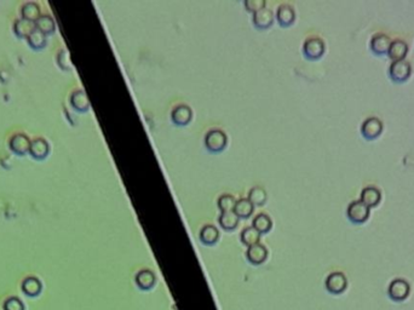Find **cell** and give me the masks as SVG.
I'll list each match as a JSON object with an SVG mask.
<instances>
[{"label": "cell", "mask_w": 414, "mask_h": 310, "mask_svg": "<svg viewBox=\"0 0 414 310\" xmlns=\"http://www.w3.org/2000/svg\"><path fill=\"white\" fill-rule=\"evenodd\" d=\"M228 143V137L225 132L220 129H212L206 133L205 146L211 152H220L225 148Z\"/></svg>", "instance_id": "obj_1"}, {"label": "cell", "mask_w": 414, "mask_h": 310, "mask_svg": "<svg viewBox=\"0 0 414 310\" xmlns=\"http://www.w3.org/2000/svg\"><path fill=\"white\" fill-rule=\"evenodd\" d=\"M369 206L365 204L361 199L353 200L348 206V216L351 221L361 223L368 218Z\"/></svg>", "instance_id": "obj_2"}, {"label": "cell", "mask_w": 414, "mask_h": 310, "mask_svg": "<svg viewBox=\"0 0 414 310\" xmlns=\"http://www.w3.org/2000/svg\"><path fill=\"white\" fill-rule=\"evenodd\" d=\"M303 51L309 58H319L325 51V43L320 36H309L303 45Z\"/></svg>", "instance_id": "obj_3"}, {"label": "cell", "mask_w": 414, "mask_h": 310, "mask_svg": "<svg viewBox=\"0 0 414 310\" xmlns=\"http://www.w3.org/2000/svg\"><path fill=\"white\" fill-rule=\"evenodd\" d=\"M346 286H348V280L342 272H333L327 276L326 287L330 293H335V295L342 293L345 291Z\"/></svg>", "instance_id": "obj_4"}, {"label": "cell", "mask_w": 414, "mask_h": 310, "mask_svg": "<svg viewBox=\"0 0 414 310\" xmlns=\"http://www.w3.org/2000/svg\"><path fill=\"white\" fill-rule=\"evenodd\" d=\"M409 284L403 279H395L389 286V295L394 301L402 302L409 295Z\"/></svg>", "instance_id": "obj_5"}, {"label": "cell", "mask_w": 414, "mask_h": 310, "mask_svg": "<svg viewBox=\"0 0 414 310\" xmlns=\"http://www.w3.org/2000/svg\"><path fill=\"white\" fill-rule=\"evenodd\" d=\"M389 73L395 80H405L410 74V63L405 58L392 61L390 65Z\"/></svg>", "instance_id": "obj_6"}, {"label": "cell", "mask_w": 414, "mask_h": 310, "mask_svg": "<svg viewBox=\"0 0 414 310\" xmlns=\"http://www.w3.org/2000/svg\"><path fill=\"white\" fill-rule=\"evenodd\" d=\"M193 116L192 108L187 105H178L176 106L175 108L172 109L171 113V118L172 121L175 122L176 125H181L184 126L188 124Z\"/></svg>", "instance_id": "obj_7"}, {"label": "cell", "mask_w": 414, "mask_h": 310, "mask_svg": "<svg viewBox=\"0 0 414 310\" xmlns=\"http://www.w3.org/2000/svg\"><path fill=\"white\" fill-rule=\"evenodd\" d=\"M247 259L252 263V264H262L263 262H265L266 257H268V250L264 245H262L260 242L256 245L249 246L246 252Z\"/></svg>", "instance_id": "obj_8"}, {"label": "cell", "mask_w": 414, "mask_h": 310, "mask_svg": "<svg viewBox=\"0 0 414 310\" xmlns=\"http://www.w3.org/2000/svg\"><path fill=\"white\" fill-rule=\"evenodd\" d=\"M382 129H383L382 120L377 118V116H368V118L363 121V124L361 126L362 133L368 138H373L376 137V136H378L380 131H382Z\"/></svg>", "instance_id": "obj_9"}, {"label": "cell", "mask_w": 414, "mask_h": 310, "mask_svg": "<svg viewBox=\"0 0 414 310\" xmlns=\"http://www.w3.org/2000/svg\"><path fill=\"white\" fill-rule=\"evenodd\" d=\"M273 22H274V12L272 9L266 8V6L253 13V23H255L256 27H258L260 29L268 28V27L273 25Z\"/></svg>", "instance_id": "obj_10"}, {"label": "cell", "mask_w": 414, "mask_h": 310, "mask_svg": "<svg viewBox=\"0 0 414 310\" xmlns=\"http://www.w3.org/2000/svg\"><path fill=\"white\" fill-rule=\"evenodd\" d=\"M276 19L280 25L287 27L292 25L296 19V11L289 4H281L276 10Z\"/></svg>", "instance_id": "obj_11"}, {"label": "cell", "mask_w": 414, "mask_h": 310, "mask_svg": "<svg viewBox=\"0 0 414 310\" xmlns=\"http://www.w3.org/2000/svg\"><path fill=\"white\" fill-rule=\"evenodd\" d=\"M390 43H391V40L385 33H376L370 39V48L377 53L388 52Z\"/></svg>", "instance_id": "obj_12"}, {"label": "cell", "mask_w": 414, "mask_h": 310, "mask_svg": "<svg viewBox=\"0 0 414 310\" xmlns=\"http://www.w3.org/2000/svg\"><path fill=\"white\" fill-rule=\"evenodd\" d=\"M136 284L142 290L152 288L155 284V274L149 269H143L136 274Z\"/></svg>", "instance_id": "obj_13"}, {"label": "cell", "mask_w": 414, "mask_h": 310, "mask_svg": "<svg viewBox=\"0 0 414 310\" xmlns=\"http://www.w3.org/2000/svg\"><path fill=\"white\" fill-rule=\"evenodd\" d=\"M407 49H408V46H407V43L405 40L395 39L390 43L388 53L390 57L394 58V61H396V59H402L405 57Z\"/></svg>", "instance_id": "obj_14"}, {"label": "cell", "mask_w": 414, "mask_h": 310, "mask_svg": "<svg viewBox=\"0 0 414 310\" xmlns=\"http://www.w3.org/2000/svg\"><path fill=\"white\" fill-rule=\"evenodd\" d=\"M219 238V231L213 224L203 225L200 231V240L206 245H213Z\"/></svg>", "instance_id": "obj_15"}, {"label": "cell", "mask_w": 414, "mask_h": 310, "mask_svg": "<svg viewBox=\"0 0 414 310\" xmlns=\"http://www.w3.org/2000/svg\"><path fill=\"white\" fill-rule=\"evenodd\" d=\"M253 209H255V205L250 201L249 198H241V199L236 200L233 211L236 213L238 217L246 218V217H250V216L252 215Z\"/></svg>", "instance_id": "obj_16"}, {"label": "cell", "mask_w": 414, "mask_h": 310, "mask_svg": "<svg viewBox=\"0 0 414 310\" xmlns=\"http://www.w3.org/2000/svg\"><path fill=\"white\" fill-rule=\"evenodd\" d=\"M361 200L368 206L376 205L380 200V191L376 185H366L361 192Z\"/></svg>", "instance_id": "obj_17"}, {"label": "cell", "mask_w": 414, "mask_h": 310, "mask_svg": "<svg viewBox=\"0 0 414 310\" xmlns=\"http://www.w3.org/2000/svg\"><path fill=\"white\" fill-rule=\"evenodd\" d=\"M219 224L225 231H233L239 224V217L234 211L222 212L219 216Z\"/></svg>", "instance_id": "obj_18"}, {"label": "cell", "mask_w": 414, "mask_h": 310, "mask_svg": "<svg viewBox=\"0 0 414 310\" xmlns=\"http://www.w3.org/2000/svg\"><path fill=\"white\" fill-rule=\"evenodd\" d=\"M10 144H11L13 152L18 153V154H23V153L29 151L31 142H29V139L25 135H15L12 137L11 142H10Z\"/></svg>", "instance_id": "obj_19"}, {"label": "cell", "mask_w": 414, "mask_h": 310, "mask_svg": "<svg viewBox=\"0 0 414 310\" xmlns=\"http://www.w3.org/2000/svg\"><path fill=\"white\" fill-rule=\"evenodd\" d=\"M249 200L253 205L262 206L266 201V191L262 185L252 187L251 191L249 192Z\"/></svg>", "instance_id": "obj_20"}, {"label": "cell", "mask_w": 414, "mask_h": 310, "mask_svg": "<svg viewBox=\"0 0 414 310\" xmlns=\"http://www.w3.org/2000/svg\"><path fill=\"white\" fill-rule=\"evenodd\" d=\"M253 226H255L260 234H262V233H268L273 226L272 218H270L266 213H259V215H257L255 219H253Z\"/></svg>", "instance_id": "obj_21"}, {"label": "cell", "mask_w": 414, "mask_h": 310, "mask_svg": "<svg viewBox=\"0 0 414 310\" xmlns=\"http://www.w3.org/2000/svg\"><path fill=\"white\" fill-rule=\"evenodd\" d=\"M260 240V233L257 231L255 226H247L241 233V241L247 246H252L258 244Z\"/></svg>", "instance_id": "obj_22"}, {"label": "cell", "mask_w": 414, "mask_h": 310, "mask_svg": "<svg viewBox=\"0 0 414 310\" xmlns=\"http://www.w3.org/2000/svg\"><path fill=\"white\" fill-rule=\"evenodd\" d=\"M22 290L26 295L31 296V297H34V296L39 295L40 291H42V284H40L38 279L28 278L23 281Z\"/></svg>", "instance_id": "obj_23"}, {"label": "cell", "mask_w": 414, "mask_h": 310, "mask_svg": "<svg viewBox=\"0 0 414 310\" xmlns=\"http://www.w3.org/2000/svg\"><path fill=\"white\" fill-rule=\"evenodd\" d=\"M35 29L34 22L22 18L15 23V32L19 36H28Z\"/></svg>", "instance_id": "obj_24"}, {"label": "cell", "mask_w": 414, "mask_h": 310, "mask_svg": "<svg viewBox=\"0 0 414 310\" xmlns=\"http://www.w3.org/2000/svg\"><path fill=\"white\" fill-rule=\"evenodd\" d=\"M29 151L35 158H44L46 153L49 152V146L43 138H36L31 143Z\"/></svg>", "instance_id": "obj_25"}, {"label": "cell", "mask_w": 414, "mask_h": 310, "mask_svg": "<svg viewBox=\"0 0 414 310\" xmlns=\"http://www.w3.org/2000/svg\"><path fill=\"white\" fill-rule=\"evenodd\" d=\"M72 105L74 106V108L79 109V111H86L89 108L90 103L89 99L86 97L85 92L82 90H78L73 93L72 96Z\"/></svg>", "instance_id": "obj_26"}, {"label": "cell", "mask_w": 414, "mask_h": 310, "mask_svg": "<svg viewBox=\"0 0 414 310\" xmlns=\"http://www.w3.org/2000/svg\"><path fill=\"white\" fill-rule=\"evenodd\" d=\"M28 42L31 46H33L34 49H42L46 45V36L42 31L35 28L34 31L28 35Z\"/></svg>", "instance_id": "obj_27"}, {"label": "cell", "mask_w": 414, "mask_h": 310, "mask_svg": "<svg viewBox=\"0 0 414 310\" xmlns=\"http://www.w3.org/2000/svg\"><path fill=\"white\" fill-rule=\"evenodd\" d=\"M36 28L39 31H42L44 34H50V33L53 32L55 29V22L53 19L48 15L40 16V17L36 19Z\"/></svg>", "instance_id": "obj_28"}, {"label": "cell", "mask_w": 414, "mask_h": 310, "mask_svg": "<svg viewBox=\"0 0 414 310\" xmlns=\"http://www.w3.org/2000/svg\"><path fill=\"white\" fill-rule=\"evenodd\" d=\"M23 18L29 19V21H36L39 18V6L35 3H27L22 8Z\"/></svg>", "instance_id": "obj_29"}, {"label": "cell", "mask_w": 414, "mask_h": 310, "mask_svg": "<svg viewBox=\"0 0 414 310\" xmlns=\"http://www.w3.org/2000/svg\"><path fill=\"white\" fill-rule=\"evenodd\" d=\"M235 202L236 200L232 194H222L218 198V206L222 210V212L233 211Z\"/></svg>", "instance_id": "obj_30"}, {"label": "cell", "mask_w": 414, "mask_h": 310, "mask_svg": "<svg viewBox=\"0 0 414 310\" xmlns=\"http://www.w3.org/2000/svg\"><path fill=\"white\" fill-rule=\"evenodd\" d=\"M245 6L249 11L255 13L258 11V10L265 8V2L264 0H246Z\"/></svg>", "instance_id": "obj_31"}, {"label": "cell", "mask_w": 414, "mask_h": 310, "mask_svg": "<svg viewBox=\"0 0 414 310\" xmlns=\"http://www.w3.org/2000/svg\"><path fill=\"white\" fill-rule=\"evenodd\" d=\"M4 310H25V305L18 298H9L4 304Z\"/></svg>", "instance_id": "obj_32"}]
</instances>
